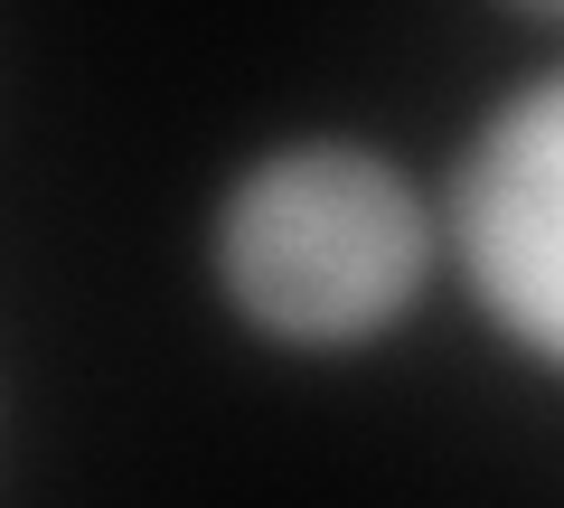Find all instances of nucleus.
Masks as SVG:
<instances>
[{
	"label": "nucleus",
	"mask_w": 564,
	"mask_h": 508,
	"mask_svg": "<svg viewBox=\"0 0 564 508\" xmlns=\"http://www.w3.org/2000/svg\"><path fill=\"white\" fill-rule=\"evenodd\" d=\"M452 292L518 367L564 387V47L480 95L443 161Z\"/></svg>",
	"instance_id": "obj_2"
},
{
	"label": "nucleus",
	"mask_w": 564,
	"mask_h": 508,
	"mask_svg": "<svg viewBox=\"0 0 564 508\" xmlns=\"http://www.w3.org/2000/svg\"><path fill=\"white\" fill-rule=\"evenodd\" d=\"M198 273L226 329L273 358H377L452 283L443 170L358 122H292L217 170Z\"/></svg>",
	"instance_id": "obj_1"
},
{
	"label": "nucleus",
	"mask_w": 564,
	"mask_h": 508,
	"mask_svg": "<svg viewBox=\"0 0 564 508\" xmlns=\"http://www.w3.org/2000/svg\"><path fill=\"white\" fill-rule=\"evenodd\" d=\"M499 10H508V20H536V29H555V39H564V0H499Z\"/></svg>",
	"instance_id": "obj_3"
}]
</instances>
